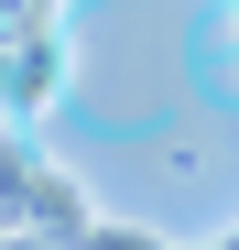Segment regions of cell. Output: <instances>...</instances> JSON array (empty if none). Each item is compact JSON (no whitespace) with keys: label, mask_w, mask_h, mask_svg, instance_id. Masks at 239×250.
Segmentation results:
<instances>
[{"label":"cell","mask_w":239,"mask_h":250,"mask_svg":"<svg viewBox=\"0 0 239 250\" xmlns=\"http://www.w3.org/2000/svg\"><path fill=\"white\" fill-rule=\"evenodd\" d=\"M87 250H163V239H141V229H87Z\"/></svg>","instance_id":"cell-1"}]
</instances>
